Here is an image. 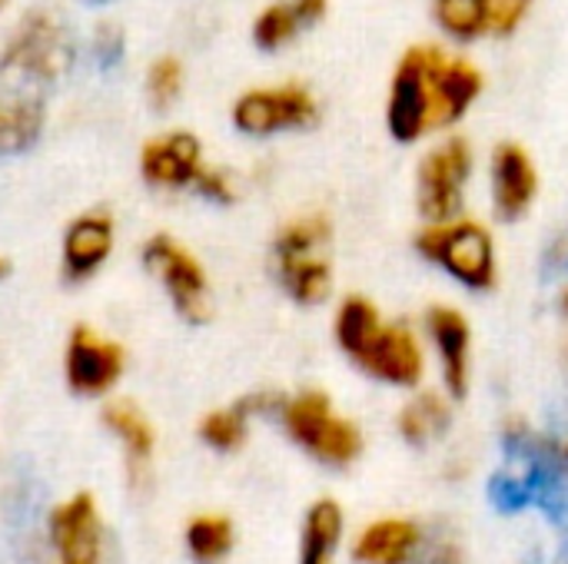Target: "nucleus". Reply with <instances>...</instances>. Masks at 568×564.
Instances as JSON below:
<instances>
[{"mask_svg":"<svg viewBox=\"0 0 568 564\" xmlns=\"http://www.w3.org/2000/svg\"><path fill=\"white\" fill-rule=\"evenodd\" d=\"M496 3L499 0H429V20L443 43L469 50L496 40Z\"/></svg>","mask_w":568,"mask_h":564,"instance_id":"19","label":"nucleus"},{"mask_svg":"<svg viewBox=\"0 0 568 564\" xmlns=\"http://www.w3.org/2000/svg\"><path fill=\"white\" fill-rule=\"evenodd\" d=\"M116 243V226L106 209H90L70 219L60 239V273L67 283H87L110 259Z\"/></svg>","mask_w":568,"mask_h":564,"instance_id":"14","label":"nucleus"},{"mask_svg":"<svg viewBox=\"0 0 568 564\" xmlns=\"http://www.w3.org/2000/svg\"><path fill=\"white\" fill-rule=\"evenodd\" d=\"M143 266L150 276L160 279L173 312L190 322V326H203L213 316V283L206 276V266L200 263V256L193 249H186L176 236L170 233H156L143 243L140 253Z\"/></svg>","mask_w":568,"mask_h":564,"instance_id":"10","label":"nucleus"},{"mask_svg":"<svg viewBox=\"0 0 568 564\" xmlns=\"http://www.w3.org/2000/svg\"><path fill=\"white\" fill-rule=\"evenodd\" d=\"M479 173H483L479 150L463 130L443 133L423 143L416 166H413V206H416L419 223L466 213L473 203Z\"/></svg>","mask_w":568,"mask_h":564,"instance_id":"6","label":"nucleus"},{"mask_svg":"<svg viewBox=\"0 0 568 564\" xmlns=\"http://www.w3.org/2000/svg\"><path fill=\"white\" fill-rule=\"evenodd\" d=\"M419 329L436 369L439 389L463 402L473 389L476 372V329L459 302H429L419 316Z\"/></svg>","mask_w":568,"mask_h":564,"instance_id":"11","label":"nucleus"},{"mask_svg":"<svg viewBox=\"0 0 568 564\" xmlns=\"http://www.w3.org/2000/svg\"><path fill=\"white\" fill-rule=\"evenodd\" d=\"M77 63V43L67 20L50 7H33L20 17L0 50V80L37 90L63 80Z\"/></svg>","mask_w":568,"mask_h":564,"instance_id":"7","label":"nucleus"},{"mask_svg":"<svg viewBox=\"0 0 568 564\" xmlns=\"http://www.w3.org/2000/svg\"><path fill=\"white\" fill-rule=\"evenodd\" d=\"M479 180H483L486 206L496 226L526 223L536 213L542 199V186H546L536 156L519 140L493 143V150L483 160Z\"/></svg>","mask_w":568,"mask_h":564,"instance_id":"9","label":"nucleus"},{"mask_svg":"<svg viewBox=\"0 0 568 564\" xmlns=\"http://www.w3.org/2000/svg\"><path fill=\"white\" fill-rule=\"evenodd\" d=\"M323 120V100L303 80H273L246 86L233 106L230 123L246 140H280L316 130Z\"/></svg>","mask_w":568,"mask_h":564,"instance_id":"8","label":"nucleus"},{"mask_svg":"<svg viewBox=\"0 0 568 564\" xmlns=\"http://www.w3.org/2000/svg\"><path fill=\"white\" fill-rule=\"evenodd\" d=\"M47 123L43 96L23 86L0 90V156H17L30 150Z\"/></svg>","mask_w":568,"mask_h":564,"instance_id":"21","label":"nucleus"},{"mask_svg":"<svg viewBox=\"0 0 568 564\" xmlns=\"http://www.w3.org/2000/svg\"><path fill=\"white\" fill-rule=\"evenodd\" d=\"M536 3H539V0H499V3H496V40L516 37V33L529 23Z\"/></svg>","mask_w":568,"mask_h":564,"instance_id":"27","label":"nucleus"},{"mask_svg":"<svg viewBox=\"0 0 568 564\" xmlns=\"http://www.w3.org/2000/svg\"><path fill=\"white\" fill-rule=\"evenodd\" d=\"M183 86H186V66L180 63V57L163 53V57H156V60L146 66L143 93H146V103H150L156 113H170V110L180 103Z\"/></svg>","mask_w":568,"mask_h":564,"instance_id":"24","label":"nucleus"},{"mask_svg":"<svg viewBox=\"0 0 568 564\" xmlns=\"http://www.w3.org/2000/svg\"><path fill=\"white\" fill-rule=\"evenodd\" d=\"M413 253L466 296H489L503 283V246L496 223L476 216L473 209L449 219L419 223Z\"/></svg>","mask_w":568,"mask_h":564,"instance_id":"4","label":"nucleus"},{"mask_svg":"<svg viewBox=\"0 0 568 564\" xmlns=\"http://www.w3.org/2000/svg\"><path fill=\"white\" fill-rule=\"evenodd\" d=\"M186 548L193 562L220 564L233 552V525L226 515H200L186 529Z\"/></svg>","mask_w":568,"mask_h":564,"instance_id":"25","label":"nucleus"},{"mask_svg":"<svg viewBox=\"0 0 568 564\" xmlns=\"http://www.w3.org/2000/svg\"><path fill=\"white\" fill-rule=\"evenodd\" d=\"M276 419L286 439L326 469H349L366 452L363 425L346 416L326 389L310 386L293 396H280Z\"/></svg>","mask_w":568,"mask_h":564,"instance_id":"5","label":"nucleus"},{"mask_svg":"<svg viewBox=\"0 0 568 564\" xmlns=\"http://www.w3.org/2000/svg\"><path fill=\"white\" fill-rule=\"evenodd\" d=\"M429 529L409 515H383L363 525L353 542L356 564H413L419 558Z\"/></svg>","mask_w":568,"mask_h":564,"instance_id":"15","label":"nucleus"},{"mask_svg":"<svg viewBox=\"0 0 568 564\" xmlns=\"http://www.w3.org/2000/svg\"><path fill=\"white\" fill-rule=\"evenodd\" d=\"M103 422H106V429L123 442L130 462L143 469V465L150 462L153 449H156V432H153L150 419H146L133 402L120 399V402H110V406L103 409Z\"/></svg>","mask_w":568,"mask_h":564,"instance_id":"23","label":"nucleus"},{"mask_svg":"<svg viewBox=\"0 0 568 564\" xmlns=\"http://www.w3.org/2000/svg\"><path fill=\"white\" fill-rule=\"evenodd\" d=\"M47 532L60 564H100V522L97 505L87 492L53 509L47 519Z\"/></svg>","mask_w":568,"mask_h":564,"instance_id":"17","label":"nucleus"},{"mask_svg":"<svg viewBox=\"0 0 568 564\" xmlns=\"http://www.w3.org/2000/svg\"><path fill=\"white\" fill-rule=\"evenodd\" d=\"M562 356H566V369H568V339H566V349H562Z\"/></svg>","mask_w":568,"mask_h":564,"instance_id":"31","label":"nucleus"},{"mask_svg":"<svg viewBox=\"0 0 568 564\" xmlns=\"http://www.w3.org/2000/svg\"><path fill=\"white\" fill-rule=\"evenodd\" d=\"M413 564H466V548L463 542H456L453 535H439V532H429L419 558Z\"/></svg>","mask_w":568,"mask_h":564,"instance_id":"28","label":"nucleus"},{"mask_svg":"<svg viewBox=\"0 0 568 564\" xmlns=\"http://www.w3.org/2000/svg\"><path fill=\"white\" fill-rule=\"evenodd\" d=\"M0 7H7V0H0Z\"/></svg>","mask_w":568,"mask_h":564,"instance_id":"32","label":"nucleus"},{"mask_svg":"<svg viewBox=\"0 0 568 564\" xmlns=\"http://www.w3.org/2000/svg\"><path fill=\"white\" fill-rule=\"evenodd\" d=\"M456 399L439 386H419L406 392L403 406L396 409V435L413 449H429L433 442L446 439L453 429Z\"/></svg>","mask_w":568,"mask_h":564,"instance_id":"18","label":"nucleus"},{"mask_svg":"<svg viewBox=\"0 0 568 564\" xmlns=\"http://www.w3.org/2000/svg\"><path fill=\"white\" fill-rule=\"evenodd\" d=\"M123 47H126V37L116 23H100L93 30V53L103 60V63H116L123 57Z\"/></svg>","mask_w":568,"mask_h":564,"instance_id":"29","label":"nucleus"},{"mask_svg":"<svg viewBox=\"0 0 568 564\" xmlns=\"http://www.w3.org/2000/svg\"><path fill=\"white\" fill-rule=\"evenodd\" d=\"M126 366V352L120 342L93 332L90 326H77L67 339L63 376L77 396H106Z\"/></svg>","mask_w":568,"mask_h":564,"instance_id":"13","label":"nucleus"},{"mask_svg":"<svg viewBox=\"0 0 568 564\" xmlns=\"http://www.w3.org/2000/svg\"><path fill=\"white\" fill-rule=\"evenodd\" d=\"M329 13V0H270L250 23V40L263 53L293 47L303 33L320 27Z\"/></svg>","mask_w":568,"mask_h":564,"instance_id":"16","label":"nucleus"},{"mask_svg":"<svg viewBox=\"0 0 568 564\" xmlns=\"http://www.w3.org/2000/svg\"><path fill=\"white\" fill-rule=\"evenodd\" d=\"M193 193H196L200 199L213 203V206H233V203H240V196H243V183H240V176H236L230 166L206 163V170H203V176L196 180Z\"/></svg>","mask_w":568,"mask_h":564,"instance_id":"26","label":"nucleus"},{"mask_svg":"<svg viewBox=\"0 0 568 564\" xmlns=\"http://www.w3.org/2000/svg\"><path fill=\"white\" fill-rule=\"evenodd\" d=\"M276 406H280V396L276 392H253V396H243L236 399L233 406H223V409H213L200 419L196 432L200 439L216 449V452H236L246 445L250 439V425L256 416H276Z\"/></svg>","mask_w":568,"mask_h":564,"instance_id":"20","label":"nucleus"},{"mask_svg":"<svg viewBox=\"0 0 568 564\" xmlns=\"http://www.w3.org/2000/svg\"><path fill=\"white\" fill-rule=\"evenodd\" d=\"M489 86L483 63L453 43H409L386 80L383 126L399 146H423L443 133L463 130Z\"/></svg>","mask_w":568,"mask_h":564,"instance_id":"1","label":"nucleus"},{"mask_svg":"<svg viewBox=\"0 0 568 564\" xmlns=\"http://www.w3.org/2000/svg\"><path fill=\"white\" fill-rule=\"evenodd\" d=\"M333 346L353 372L393 392H413L429 379V349L419 322L393 316L376 299L349 293L329 319Z\"/></svg>","mask_w":568,"mask_h":564,"instance_id":"2","label":"nucleus"},{"mask_svg":"<svg viewBox=\"0 0 568 564\" xmlns=\"http://www.w3.org/2000/svg\"><path fill=\"white\" fill-rule=\"evenodd\" d=\"M346 542V512L336 499H316L300 532V564H336Z\"/></svg>","mask_w":568,"mask_h":564,"instance_id":"22","label":"nucleus"},{"mask_svg":"<svg viewBox=\"0 0 568 564\" xmlns=\"http://www.w3.org/2000/svg\"><path fill=\"white\" fill-rule=\"evenodd\" d=\"M270 276L300 309H320L336 296V223L326 209H300L276 226Z\"/></svg>","mask_w":568,"mask_h":564,"instance_id":"3","label":"nucleus"},{"mask_svg":"<svg viewBox=\"0 0 568 564\" xmlns=\"http://www.w3.org/2000/svg\"><path fill=\"white\" fill-rule=\"evenodd\" d=\"M7 273H10V263H7V259H3V256H0V283H3V279H7Z\"/></svg>","mask_w":568,"mask_h":564,"instance_id":"30","label":"nucleus"},{"mask_svg":"<svg viewBox=\"0 0 568 564\" xmlns=\"http://www.w3.org/2000/svg\"><path fill=\"white\" fill-rule=\"evenodd\" d=\"M206 153L196 133L190 130H166L143 143L140 150V176L146 186L163 193H183L196 186L206 170Z\"/></svg>","mask_w":568,"mask_h":564,"instance_id":"12","label":"nucleus"}]
</instances>
